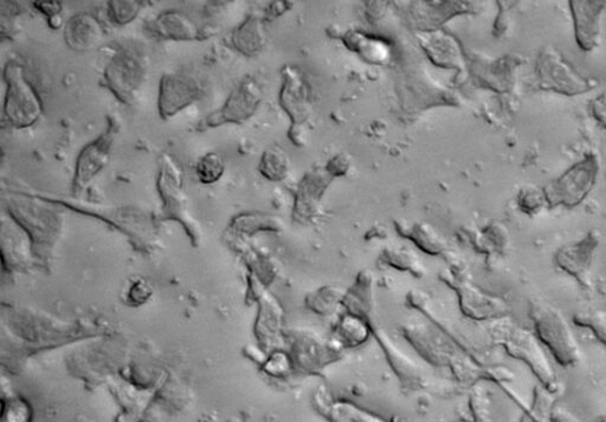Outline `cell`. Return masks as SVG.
I'll return each instance as SVG.
<instances>
[{
	"label": "cell",
	"mask_w": 606,
	"mask_h": 422,
	"mask_svg": "<svg viewBox=\"0 0 606 422\" xmlns=\"http://www.w3.org/2000/svg\"><path fill=\"white\" fill-rule=\"evenodd\" d=\"M491 324V337L494 344L501 347L510 358L524 363L539 384L550 392L557 393L560 381L552 359L533 331L511 323L508 317Z\"/></svg>",
	"instance_id": "cell-1"
},
{
	"label": "cell",
	"mask_w": 606,
	"mask_h": 422,
	"mask_svg": "<svg viewBox=\"0 0 606 422\" xmlns=\"http://www.w3.org/2000/svg\"><path fill=\"white\" fill-rule=\"evenodd\" d=\"M529 316L531 330L555 365L572 368L581 363V345L560 309L546 300L534 299L530 303Z\"/></svg>",
	"instance_id": "cell-2"
},
{
	"label": "cell",
	"mask_w": 606,
	"mask_h": 422,
	"mask_svg": "<svg viewBox=\"0 0 606 422\" xmlns=\"http://www.w3.org/2000/svg\"><path fill=\"white\" fill-rule=\"evenodd\" d=\"M4 119L13 129H28L40 123L44 113L43 99L28 78L20 61L10 60L4 67Z\"/></svg>",
	"instance_id": "cell-3"
},
{
	"label": "cell",
	"mask_w": 606,
	"mask_h": 422,
	"mask_svg": "<svg viewBox=\"0 0 606 422\" xmlns=\"http://www.w3.org/2000/svg\"><path fill=\"white\" fill-rule=\"evenodd\" d=\"M599 176V159L586 155L570 166L558 178L548 182L544 190L551 209L574 210L583 204L595 189Z\"/></svg>",
	"instance_id": "cell-4"
},
{
	"label": "cell",
	"mask_w": 606,
	"mask_h": 422,
	"mask_svg": "<svg viewBox=\"0 0 606 422\" xmlns=\"http://www.w3.org/2000/svg\"><path fill=\"white\" fill-rule=\"evenodd\" d=\"M534 75L539 89L574 97L592 92L596 83L575 70L557 49L545 46L535 60Z\"/></svg>",
	"instance_id": "cell-5"
},
{
	"label": "cell",
	"mask_w": 606,
	"mask_h": 422,
	"mask_svg": "<svg viewBox=\"0 0 606 422\" xmlns=\"http://www.w3.org/2000/svg\"><path fill=\"white\" fill-rule=\"evenodd\" d=\"M147 61L133 49L115 52L103 72L105 87L119 103L132 106L137 103L147 80Z\"/></svg>",
	"instance_id": "cell-6"
},
{
	"label": "cell",
	"mask_w": 606,
	"mask_h": 422,
	"mask_svg": "<svg viewBox=\"0 0 606 422\" xmlns=\"http://www.w3.org/2000/svg\"><path fill=\"white\" fill-rule=\"evenodd\" d=\"M284 340L296 374L316 376L344 357L345 350L313 330L294 329Z\"/></svg>",
	"instance_id": "cell-7"
},
{
	"label": "cell",
	"mask_w": 606,
	"mask_h": 422,
	"mask_svg": "<svg viewBox=\"0 0 606 422\" xmlns=\"http://www.w3.org/2000/svg\"><path fill=\"white\" fill-rule=\"evenodd\" d=\"M404 339L420 359L435 367H450L466 352L458 341L431 320H411L401 327Z\"/></svg>",
	"instance_id": "cell-8"
},
{
	"label": "cell",
	"mask_w": 606,
	"mask_h": 422,
	"mask_svg": "<svg viewBox=\"0 0 606 422\" xmlns=\"http://www.w3.org/2000/svg\"><path fill=\"white\" fill-rule=\"evenodd\" d=\"M119 131V119L115 115H111L107 117L106 129L81 149L76 159L73 180L75 196L86 190L98 175L105 170Z\"/></svg>",
	"instance_id": "cell-9"
},
{
	"label": "cell",
	"mask_w": 606,
	"mask_h": 422,
	"mask_svg": "<svg viewBox=\"0 0 606 422\" xmlns=\"http://www.w3.org/2000/svg\"><path fill=\"white\" fill-rule=\"evenodd\" d=\"M262 92L255 80L244 78L236 86L220 109L205 117L197 125L198 131H207L226 125H241L254 115L261 104Z\"/></svg>",
	"instance_id": "cell-10"
},
{
	"label": "cell",
	"mask_w": 606,
	"mask_h": 422,
	"mask_svg": "<svg viewBox=\"0 0 606 422\" xmlns=\"http://www.w3.org/2000/svg\"><path fill=\"white\" fill-rule=\"evenodd\" d=\"M203 83L187 72L165 73L159 82L158 112L164 122L188 109L203 97Z\"/></svg>",
	"instance_id": "cell-11"
},
{
	"label": "cell",
	"mask_w": 606,
	"mask_h": 422,
	"mask_svg": "<svg viewBox=\"0 0 606 422\" xmlns=\"http://www.w3.org/2000/svg\"><path fill=\"white\" fill-rule=\"evenodd\" d=\"M157 188L164 200L167 215L177 218L190 231L194 230L187 214V196L184 190V171L178 160L168 154L161 155L157 176Z\"/></svg>",
	"instance_id": "cell-12"
},
{
	"label": "cell",
	"mask_w": 606,
	"mask_h": 422,
	"mask_svg": "<svg viewBox=\"0 0 606 422\" xmlns=\"http://www.w3.org/2000/svg\"><path fill=\"white\" fill-rule=\"evenodd\" d=\"M599 247L597 232L591 231L581 240L570 242L555 251L553 264L567 277L581 284L588 282Z\"/></svg>",
	"instance_id": "cell-13"
},
{
	"label": "cell",
	"mask_w": 606,
	"mask_h": 422,
	"mask_svg": "<svg viewBox=\"0 0 606 422\" xmlns=\"http://www.w3.org/2000/svg\"><path fill=\"white\" fill-rule=\"evenodd\" d=\"M453 288L458 294L460 310L468 319L476 323H494L508 317L509 306L501 297L481 291L467 279Z\"/></svg>",
	"instance_id": "cell-14"
},
{
	"label": "cell",
	"mask_w": 606,
	"mask_h": 422,
	"mask_svg": "<svg viewBox=\"0 0 606 422\" xmlns=\"http://www.w3.org/2000/svg\"><path fill=\"white\" fill-rule=\"evenodd\" d=\"M575 40L582 52L592 53L600 42L602 17L606 2L602 0H571L568 3Z\"/></svg>",
	"instance_id": "cell-15"
},
{
	"label": "cell",
	"mask_w": 606,
	"mask_h": 422,
	"mask_svg": "<svg viewBox=\"0 0 606 422\" xmlns=\"http://www.w3.org/2000/svg\"><path fill=\"white\" fill-rule=\"evenodd\" d=\"M106 36L104 23L94 13L79 12L66 21L63 39L71 50L77 54L90 53L96 49Z\"/></svg>",
	"instance_id": "cell-16"
},
{
	"label": "cell",
	"mask_w": 606,
	"mask_h": 422,
	"mask_svg": "<svg viewBox=\"0 0 606 422\" xmlns=\"http://www.w3.org/2000/svg\"><path fill=\"white\" fill-rule=\"evenodd\" d=\"M147 30L161 41L197 42L206 40L203 28L179 10H167L147 23Z\"/></svg>",
	"instance_id": "cell-17"
},
{
	"label": "cell",
	"mask_w": 606,
	"mask_h": 422,
	"mask_svg": "<svg viewBox=\"0 0 606 422\" xmlns=\"http://www.w3.org/2000/svg\"><path fill=\"white\" fill-rule=\"evenodd\" d=\"M373 328L374 336H376L378 344L385 352L387 362L390 363L400 382L410 388V390H418V388L426 384L422 368L409 358L406 352H403L383 329H375L374 325Z\"/></svg>",
	"instance_id": "cell-18"
},
{
	"label": "cell",
	"mask_w": 606,
	"mask_h": 422,
	"mask_svg": "<svg viewBox=\"0 0 606 422\" xmlns=\"http://www.w3.org/2000/svg\"><path fill=\"white\" fill-rule=\"evenodd\" d=\"M373 336L372 320L344 312L333 327L332 340L348 350L363 347Z\"/></svg>",
	"instance_id": "cell-19"
},
{
	"label": "cell",
	"mask_w": 606,
	"mask_h": 422,
	"mask_svg": "<svg viewBox=\"0 0 606 422\" xmlns=\"http://www.w3.org/2000/svg\"><path fill=\"white\" fill-rule=\"evenodd\" d=\"M375 309V279L369 273H362L355 284L346 291L344 312L372 320Z\"/></svg>",
	"instance_id": "cell-20"
},
{
	"label": "cell",
	"mask_w": 606,
	"mask_h": 422,
	"mask_svg": "<svg viewBox=\"0 0 606 422\" xmlns=\"http://www.w3.org/2000/svg\"><path fill=\"white\" fill-rule=\"evenodd\" d=\"M230 43L236 52L244 56L259 54L264 44L262 24L258 17L250 15L231 32Z\"/></svg>",
	"instance_id": "cell-21"
},
{
	"label": "cell",
	"mask_w": 606,
	"mask_h": 422,
	"mask_svg": "<svg viewBox=\"0 0 606 422\" xmlns=\"http://www.w3.org/2000/svg\"><path fill=\"white\" fill-rule=\"evenodd\" d=\"M346 291L338 285H325L307 295L306 308L322 317L332 316L344 310Z\"/></svg>",
	"instance_id": "cell-22"
},
{
	"label": "cell",
	"mask_w": 606,
	"mask_h": 422,
	"mask_svg": "<svg viewBox=\"0 0 606 422\" xmlns=\"http://www.w3.org/2000/svg\"><path fill=\"white\" fill-rule=\"evenodd\" d=\"M317 410L331 422H384L376 415L369 414L347 402H334L326 393L317 394Z\"/></svg>",
	"instance_id": "cell-23"
},
{
	"label": "cell",
	"mask_w": 606,
	"mask_h": 422,
	"mask_svg": "<svg viewBox=\"0 0 606 422\" xmlns=\"http://www.w3.org/2000/svg\"><path fill=\"white\" fill-rule=\"evenodd\" d=\"M145 0H111L107 3V15L117 27H126L136 21L146 8Z\"/></svg>",
	"instance_id": "cell-24"
},
{
	"label": "cell",
	"mask_w": 606,
	"mask_h": 422,
	"mask_svg": "<svg viewBox=\"0 0 606 422\" xmlns=\"http://www.w3.org/2000/svg\"><path fill=\"white\" fill-rule=\"evenodd\" d=\"M195 170L200 183L213 184L223 178L226 160L218 151H210L198 160Z\"/></svg>",
	"instance_id": "cell-25"
},
{
	"label": "cell",
	"mask_w": 606,
	"mask_h": 422,
	"mask_svg": "<svg viewBox=\"0 0 606 422\" xmlns=\"http://www.w3.org/2000/svg\"><path fill=\"white\" fill-rule=\"evenodd\" d=\"M554 394L539 384L534 390L531 408L520 422H550L554 408Z\"/></svg>",
	"instance_id": "cell-26"
},
{
	"label": "cell",
	"mask_w": 606,
	"mask_h": 422,
	"mask_svg": "<svg viewBox=\"0 0 606 422\" xmlns=\"http://www.w3.org/2000/svg\"><path fill=\"white\" fill-rule=\"evenodd\" d=\"M574 325L587 330L606 349V314L603 312H583L572 318Z\"/></svg>",
	"instance_id": "cell-27"
},
{
	"label": "cell",
	"mask_w": 606,
	"mask_h": 422,
	"mask_svg": "<svg viewBox=\"0 0 606 422\" xmlns=\"http://www.w3.org/2000/svg\"><path fill=\"white\" fill-rule=\"evenodd\" d=\"M23 8L17 2L0 3V28H2V39L12 40L19 32V23Z\"/></svg>",
	"instance_id": "cell-28"
},
{
	"label": "cell",
	"mask_w": 606,
	"mask_h": 422,
	"mask_svg": "<svg viewBox=\"0 0 606 422\" xmlns=\"http://www.w3.org/2000/svg\"><path fill=\"white\" fill-rule=\"evenodd\" d=\"M516 205L520 212L530 217L536 215L545 208H548L544 190L535 188L521 190L518 196Z\"/></svg>",
	"instance_id": "cell-29"
},
{
	"label": "cell",
	"mask_w": 606,
	"mask_h": 422,
	"mask_svg": "<svg viewBox=\"0 0 606 422\" xmlns=\"http://www.w3.org/2000/svg\"><path fill=\"white\" fill-rule=\"evenodd\" d=\"M264 370L269 376L275 378H284L295 373L289 351L283 350H276L272 354V357L265 362Z\"/></svg>",
	"instance_id": "cell-30"
},
{
	"label": "cell",
	"mask_w": 606,
	"mask_h": 422,
	"mask_svg": "<svg viewBox=\"0 0 606 422\" xmlns=\"http://www.w3.org/2000/svg\"><path fill=\"white\" fill-rule=\"evenodd\" d=\"M385 263L391 267L411 274H420V266L417 259L409 251L393 250L385 253Z\"/></svg>",
	"instance_id": "cell-31"
},
{
	"label": "cell",
	"mask_w": 606,
	"mask_h": 422,
	"mask_svg": "<svg viewBox=\"0 0 606 422\" xmlns=\"http://www.w3.org/2000/svg\"><path fill=\"white\" fill-rule=\"evenodd\" d=\"M261 173L271 180H279L284 172V160L276 150H268L260 163Z\"/></svg>",
	"instance_id": "cell-32"
},
{
	"label": "cell",
	"mask_w": 606,
	"mask_h": 422,
	"mask_svg": "<svg viewBox=\"0 0 606 422\" xmlns=\"http://www.w3.org/2000/svg\"><path fill=\"white\" fill-rule=\"evenodd\" d=\"M470 410L471 415H473L471 422H494L490 411V401H488L483 391L477 390L471 394Z\"/></svg>",
	"instance_id": "cell-33"
},
{
	"label": "cell",
	"mask_w": 606,
	"mask_h": 422,
	"mask_svg": "<svg viewBox=\"0 0 606 422\" xmlns=\"http://www.w3.org/2000/svg\"><path fill=\"white\" fill-rule=\"evenodd\" d=\"M412 232L415 242L429 253H437L442 250L443 243L435 233L431 232V230L420 226L415 229Z\"/></svg>",
	"instance_id": "cell-34"
},
{
	"label": "cell",
	"mask_w": 606,
	"mask_h": 422,
	"mask_svg": "<svg viewBox=\"0 0 606 422\" xmlns=\"http://www.w3.org/2000/svg\"><path fill=\"white\" fill-rule=\"evenodd\" d=\"M588 109L597 125L606 130V92L594 97Z\"/></svg>",
	"instance_id": "cell-35"
},
{
	"label": "cell",
	"mask_w": 606,
	"mask_h": 422,
	"mask_svg": "<svg viewBox=\"0 0 606 422\" xmlns=\"http://www.w3.org/2000/svg\"><path fill=\"white\" fill-rule=\"evenodd\" d=\"M33 9L45 17V20L63 13V3L60 0H50V2H33Z\"/></svg>",
	"instance_id": "cell-36"
},
{
	"label": "cell",
	"mask_w": 606,
	"mask_h": 422,
	"mask_svg": "<svg viewBox=\"0 0 606 422\" xmlns=\"http://www.w3.org/2000/svg\"><path fill=\"white\" fill-rule=\"evenodd\" d=\"M550 422H581L574 414L564 408L555 407L552 410Z\"/></svg>",
	"instance_id": "cell-37"
},
{
	"label": "cell",
	"mask_w": 606,
	"mask_h": 422,
	"mask_svg": "<svg viewBox=\"0 0 606 422\" xmlns=\"http://www.w3.org/2000/svg\"><path fill=\"white\" fill-rule=\"evenodd\" d=\"M46 23L50 29L58 31L62 28L64 29L66 22H64L63 15L59 14L52 17V19H48Z\"/></svg>",
	"instance_id": "cell-38"
},
{
	"label": "cell",
	"mask_w": 606,
	"mask_h": 422,
	"mask_svg": "<svg viewBox=\"0 0 606 422\" xmlns=\"http://www.w3.org/2000/svg\"><path fill=\"white\" fill-rule=\"evenodd\" d=\"M602 422H606V415L604 416V419L602 420Z\"/></svg>",
	"instance_id": "cell-39"
},
{
	"label": "cell",
	"mask_w": 606,
	"mask_h": 422,
	"mask_svg": "<svg viewBox=\"0 0 606 422\" xmlns=\"http://www.w3.org/2000/svg\"><path fill=\"white\" fill-rule=\"evenodd\" d=\"M461 422H470V421H461Z\"/></svg>",
	"instance_id": "cell-40"
}]
</instances>
